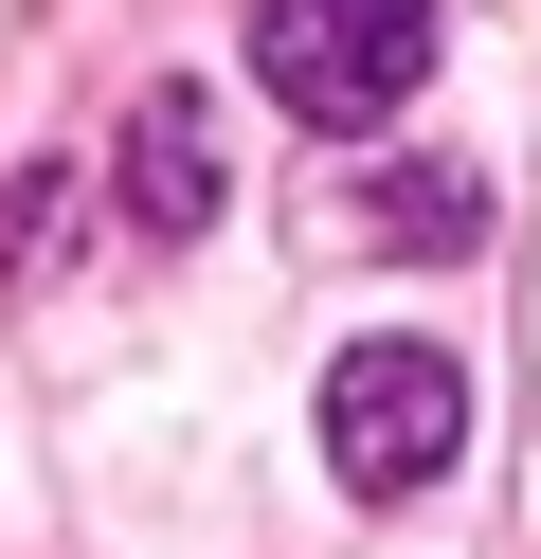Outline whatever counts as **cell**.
Instances as JSON below:
<instances>
[{
    "instance_id": "6da1fadb",
    "label": "cell",
    "mask_w": 541,
    "mask_h": 559,
    "mask_svg": "<svg viewBox=\"0 0 541 559\" xmlns=\"http://www.w3.org/2000/svg\"><path fill=\"white\" fill-rule=\"evenodd\" d=\"M252 73H271V109L307 127H397L433 73V0H252Z\"/></svg>"
},
{
    "instance_id": "7a4b0ae2",
    "label": "cell",
    "mask_w": 541,
    "mask_h": 559,
    "mask_svg": "<svg viewBox=\"0 0 541 559\" xmlns=\"http://www.w3.org/2000/svg\"><path fill=\"white\" fill-rule=\"evenodd\" d=\"M469 433V379L433 361V343H343V379H325V451H343L361 506H415L433 469H451Z\"/></svg>"
},
{
    "instance_id": "3957f363",
    "label": "cell",
    "mask_w": 541,
    "mask_h": 559,
    "mask_svg": "<svg viewBox=\"0 0 541 559\" xmlns=\"http://www.w3.org/2000/svg\"><path fill=\"white\" fill-rule=\"evenodd\" d=\"M199 217H216V109H199V91H144V109H127V235L180 253Z\"/></svg>"
},
{
    "instance_id": "277c9868",
    "label": "cell",
    "mask_w": 541,
    "mask_h": 559,
    "mask_svg": "<svg viewBox=\"0 0 541 559\" xmlns=\"http://www.w3.org/2000/svg\"><path fill=\"white\" fill-rule=\"evenodd\" d=\"M469 217H487V199H469L451 163H379V181H361V235H415V253H469Z\"/></svg>"
}]
</instances>
